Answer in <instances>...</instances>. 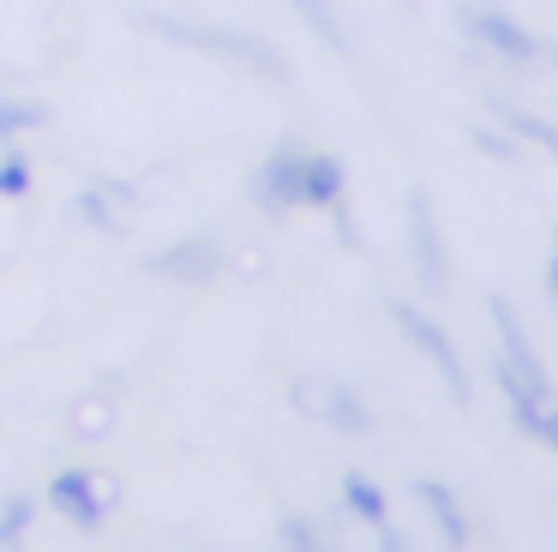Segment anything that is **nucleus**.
I'll use <instances>...</instances> for the list:
<instances>
[{"label":"nucleus","instance_id":"11","mask_svg":"<svg viewBox=\"0 0 558 552\" xmlns=\"http://www.w3.org/2000/svg\"><path fill=\"white\" fill-rule=\"evenodd\" d=\"M325 420L337 432H373V408H366L349 384H330V391H325Z\"/></svg>","mask_w":558,"mask_h":552},{"label":"nucleus","instance_id":"22","mask_svg":"<svg viewBox=\"0 0 558 552\" xmlns=\"http://www.w3.org/2000/svg\"><path fill=\"white\" fill-rule=\"evenodd\" d=\"M546 300H558V228H553V259H546Z\"/></svg>","mask_w":558,"mask_h":552},{"label":"nucleus","instance_id":"7","mask_svg":"<svg viewBox=\"0 0 558 552\" xmlns=\"http://www.w3.org/2000/svg\"><path fill=\"white\" fill-rule=\"evenodd\" d=\"M49 504L78 528V535H97V528L109 523V499H102V487H97L90 468H66V475H54L49 480Z\"/></svg>","mask_w":558,"mask_h":552},{"label":"nucleus","instance_id":"15","mask_svg":"<svg viewBox=\"0 0 558 552\" xmlns=\"http://www.w3.org/2000/svg\"><path fill=\"white\" fill-rule=\"evenodd\" d=\"M49 127V108L43 103H0V139H19V132Z\"/></svg>","mask_w":558,"mask_h":552},{"label":"nucleus","instance_id":"23","mask_svg":"<svg viewBox=\"0 0 558 552\" xmlns=\"http://www.w3.org/2000/svg\"><path fill=\"white\" fill-rule=\"evenodd\" d=\"M541 60H558V43H541Z\"/></svg>","mask_w":558,"mask_h":552},{"label":"nucleus","instance_id":"9","mask_svg":"<svg viewBox=\"0 0 558 552\" xmlns=\"http://www.w3.org/2000/svg\"><path fill=\"white\" fill-rule=\"evenodd\" d=\"M414 499L433 511V523H438V535H445V547H469V540H474V523L462 516L457 492H450L445 480H414Z\"/></svg>","mask_w":558,"mask_h":552},{"label":"nucleus","instance_id":"21","mask_svg":"<svg viewBox=\"0 0 558 552\" xmlns=\"http://www.w3.org/2000/svg\"><path fill=\"white\" fill-rule=\"evenodd\" d=\"M325 211H330V223H337L342 247H361V228H354V216H349V199H330Z\"/></svg>","mask_w":558,"mask_h":552},{"label":"nucleus","instance_id":"17","mask_svg":"<svg viewBox=\"0 0 558 552\" xmlns=\"http://www.w3.org/2000/svg\"><path fill=\"white\" fill-rule=\"evenodd\" d=\"M78 223H90V228H109V235H121V216L109 211V192H78Z\"/></svg>","mask_w":558,"mask_h":552},{"label":"nucleus","instance_id":"14","mask_svg":"<svg viewBox=\"0 0 558 552\" xmlns=\"http://www.w3.org/2000/svg\"><path fill=\"white\" fill-rule=\"evenodd\" d=\"M498 120H505L517 139H534L541 151H558V127H546V120H534L529 108H517V103H498Z\"/></svg>","mask_w":558,"mask_h":552},{"label":"nucleus","instance_id":"13","mask_svg":"<svg viewBox=\"0 0 558 552\" xmlns=\"http://www.w3.org/2000/svg\"><path fill=\"white\" fill-rule=\"evenodd\" d=\"M289 7L301 12V19L313 24V31L325 36L330 48H342V55H349V48H354V43H349V31H342V24H337V12H330V0H289Z\"/></svg>","mask_w":558,"mask_h":552},{"label":"nucleus","instance_id":"5","mask_svg":"<svg viewBox=\"0 0 558 552\" xmlns=\"http://www.w3.org/2000/svg\"><path fill=\"white\" fill-rule=\"evenodd\" d=\"M150 276H162V283H181V288H205L222 276V247L210 235H193V240H174V247H162L157 259H145Z\"/></svg>","mask_w":558,"mask_h":552},{"label":"nucleus","instance_id":"18","mask_svg":"<svg viewBox=\"0 0 558 552\" xmlns=\"http://www.w3.org/2000/svg\"><path fill=\"white\" fill-rule=\"evenodd\" d=\"M25 192H31V163L13 151L0 163V199H25Z\"/></svg>","mask_w":558,"mask_h":552},{"label":"nucleus","instance_id":"3","mask_svg":"<svg viewBox=\"0 0 558 552\" xmlns=\"http://www.w3.org/2000/svg\"><path fill=\"white\" fill-rule=\"evenodd\" d=\"M457 24H462V36H474L481 48H493L498 60H517V67L541 60V36H534L529 24H517L510 12H498V7H457Z\"/></svg>","mask_w":558,"mask_h":552},{"label":"nucleus","instance_id":"10","mask_svg":"<svg viewBox=\"0 0 558 552\" xmlns=\"http://www.w3.org/2000/svg\"><path fill=\"white\" fill-rule=\"evenodd\" d=\"M342 504H349L366 528H378V535H385V547H402V535H397V523H390V504H385V492H378V480L342 475Z\"/></svg>","mask_w":558,"mask_h":552},{"label":"nucleus","instance_id":"6","mask_svg":"<svg viewBox=\"0 0 558 552\" xmlns=\"http://www.w3.org/2000/svg\"><path fill=\"white\" fill-rule=\"evenodd\" d=\"M409 247H414V271L433 295L450 288V252H445V235L433 223V199L426 192H409Z\"/></svg>","mask_w":558,"mask_h":552},{"label":"nucleus","instance_id":"12","mask_svg":"<svg viewBox=\"0 0 558 552\" xmlns=\"http://www.w3.org/2000/svg\"><path fill=\"white\" fill-rule=\"evenodd\" d=\"M342 187H349V180H342V163H337V156L306 151V204H318V211H325L330 199H342Z\"/></svg>","mask_w":558,"mask_h":552},{"label":"nucleus","instance_id":"19","mask_svg":"<svg viewBox=\"0 0 558 552\" xmlns=\"http://www.w3.org/2000/svg\"><path fill=\"white\" fill-rule=\"evenodd\" d=\"M469 139L481 144V151H493L498 163H517V139H505V132H493V127H469Z\"/></svg>","mask_w":558,"mask_h":552},{"label":"nucleus","instance_id":"8","mask_svg":"<svg viewBox=\"0 0 558 552\" xmlns=\"http://www.w3.org/2000/svg\"><path fill=\"white\" fill-rule=\"evenodd\" d=\"M493 331H498V348H505V367L517 372L522 384H529L534 396H546V403H553V379H546V367H541V355H534V343H529V331H522V319L517 312H510V300H493Z\"/></svg>","mask_w":558,"mask_h":552},{"label":"nucleus","instance_id":"16","mask_svg":"<svg viewBox=\"0 0 558 552\" xmlns=\"http://www.w3.org/2000/svg\"><path fill=\"white\" fill-rule=\"evenodd\" d=\"M31 516H37V499L31 492H19V499H7V511H0V547H19L31 528Z\"/></svg>","mask_w":558,"mask_h":552},{"label":"nucleus","instance_id":"2","mask_svg":"<svg viewBox=\"0 0 558 552\" xmlns=\"http://www.w3.org/2000/svg\"><path fill=\"white\" fill-rule=\"evenodd\" d=\"M390 324H397V331L409 336V343H414V348H421V355L438 367V379L450 384V396H457V408H469L474 384H469V367L457 360V343H450V331H445V324H433L421 307H409V300H390Z\"/></svg>","mask_w":558,"mask_h":552},{"label":"nucleus","instance_id":"4","mask_svg":"<svg viewBox=\"0 0 558 552\" xmlns=\"http://www.w3.org/2000/svg\"><path fill=\"white\" fill-rule=\"evenodd\" d=\"M253 199L265 204V216L301 211V204H306V151H301V144H277V151L258 163Z\"/></svg>","mask_w":558,"mask_h":552},{"label":"nucleus","instance_id":"1","mask_svg":"<svg viewBox=\"0 0 558 552\" xmlns=\"http://www.w3.org/2000/svg\"><path fill=\"white\" fill-rule=\"evenodd\" d=\"M138 31L162 36V43L174 48H198V55H222V60H241V67H253L258 79L282 84L289 79V67H282V55L265 43V36H246V31H217V24H186V19H169V12H133Z\"/></svg>","mask_w":558,"mask_h":552},{"label":"nucleus","instance_id":"20","mask_svg":"<svg viewBox=\"0 0 558 552\" xmlns=\"http://www.w3.org/2000/svg\"><path fill=\"white\" fill-rule=\"evenodd\" d=\"M277 535L289 540V547H318V528L306 523V516H282V523H277Z\"/></svg>","mask_w":558,"mask_h":552}]
</instances>
